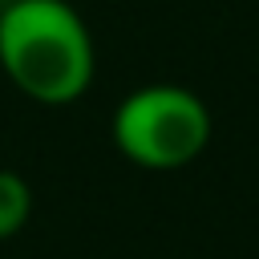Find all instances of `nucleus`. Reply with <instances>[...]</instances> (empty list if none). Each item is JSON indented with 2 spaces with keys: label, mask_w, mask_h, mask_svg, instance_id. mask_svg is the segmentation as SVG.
Here are the masks:
<instances>
[{
  "label": "nucleus",
  "mask_w": 259,
  "mask_h": 259,
  "mask_svg": "<svg viewBox=\"0 0 259 259\" xmlns=\"http://www.w3.org/2000/svg\"><path fill=\"white\" fill-rule=\"evenodd\" d=\"M0 69L40 105H69L93 85L89 24L65 0H12L0 12Z\"/></svg>",
  "instance_id": "1"
},
{
  "label": "nucleus",
  "mask_w": 259,
  "mask_h": 259,
  "mask_svg": "<svg viewBox=\"0 0 259 259\" xmlns=\"http://www.w3.org/2000/svg\"><path fill=\"white\" fill-rule=\"evenodd\" d=\"M113 146L142 170H182L210 142V109L186 85L130 89L113 109Z\"/></svg>",
  "instance_id": "2"
},
{
  "label": "nucleus",
  "mask_w": 259,
  "mask_h": 259,
  "mask_svg": "<svg viewBox=\"0 0 259 259\" xmlns=\"http://www.w3.org/2000/svg\"><path fill=\"white\" fill-rule=\"evenodd\" d=\"M32 214V190L16 170H0V243L20 235Z\"/></svg>",
  "instance_id": "3"
}]
</instances>
